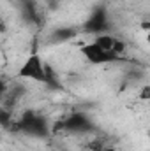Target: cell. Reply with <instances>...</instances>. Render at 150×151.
<instances>
[{
    "label": "cell",
    "instance_id": "6da1fadb",
    "mask_svg": "<svg viewBox=\"0 0 150 151\" xmlns=\"http://www.w3.org/2000/svg\"><path fill=\"white\" fill-rule=\"evenodd\" d=\"M18 76L23 79H28V81H36V83H50L51 81L50 69L46 67V63L42 62V58L37 53L28 55L25 58V62L18 69Z\"/></svg>",
    "mask_w": 150,
    "mask_h": 151
},
{
    "label": "cell",
    "instance_id": "7a4b0ae2",
    "mask_svg": "<svg viewBox=\"0 0 150 151\" xmlns=\"http://www.w3.org/2000/svg\"><path fill=\"white\" fill-rule=\"evenodd\" d=\"M79 53L83 55V58L92 63V65H103V63H108V62H115L118 60V55L115 53H110V51H104L103 47H99L94 40L81 46L79 47Z\"/></svg>",
    "mask_w": 150,
    "mask_h": 151
},
{
    "label": "cell",
    "instance_id": "3957f363",
    "mask_svg": "<svg viewBox=\"0 0 150 151\" xmlns=\"http://www.w3.org/2000/svg\"><path fill=\"white\" fill-rule=\"evenodd\" d=\"M94 42H95L99 47H103L104 51L115 53V55H118V56H120V55L124 53V49H125V44H124V42H122L118 37L110 35V34H101V35H95Z\"/></svg>",
    "mask_w": 150,
    "mask_h": 151
},
{
    "label": "cell",
    "instance_id": "277c9868",
    "mask_svg": "<svg viewBox=\"0 0 150 151\" xmlns=\"http://www.w3.org/2000/svg\"><path fill=\"white\" fill-rule=\"evenodd\" d=\"M83 28H85L87 32L94 34V35L106 34V30H108V18H106V14H104L103 11H97L95 14H92V16L87 19V23L83 25Z\"/></svg>",
    "mask_w": 150,
    "mask_h": 151
},
{
    "label": "cell",
    "instance_id": "5b68a950",
    "mask_svg": "<svg viewBox=\"0 0 150 151\" xmlns=\"http://www.w3.org/2000/svg\"><path fill=\"white\" fill-rule=\"evenodd\" d=\"M92 127L90 119L85 116V114H71L67 119H66V128L67 130H73V132H83V130H88Z\"/></svg>",
    "mask_w": 150,
    "mask_h": 151
},
{
    "label": "cell",
    "instance_id": "8992f818",
    "mask_svg": "<svg viewBox=\"0 0 150 151\" xmlns=\"http://www.w3.org/2000/svg\"><path fill=\"white\" fill-rule=\"evenodd\" d=\"M21 127H23V130H25V132H28V134H36V135H41V134H44V132H46V123H44V119H42V118H39V116L23 118Z\"/></svg>",
    "mask_w": 150,
    "mask_h": 151
},
{
    "label": "cell",
    "instance_id": "52a82bcc",
    "mask_svg": "<svg viewBox=\"0 0 150 151\" xmlns=\"http://www.w3.org/2000/svg\"><path fill=\"white\" fill-rule=\"evenodd\" d=\"M74 35V30L73 28H60V30H57L55 32V40H67V39H71Z\"/></svg>",
    "mask_w": 150,
    "mask_h": 151
},
{
    "label": "cell",
    "instance_id": "ba28073f",
    "mask_svg": "<svg viewBox=\"0 0 150 151\" xmlns=\"http://www.w3.org/2000/svg\"><path fill=\"white\" fill-rule=\"evenodd\" d=\"M140 99H141V100H150V84L143 86V88L140 90Z\"/></svg>",
    "mask_w": 150,
    "mask_h": 151
},
{
    "label": "cell",
    "instance_id": "9c48e42d",
    "mask_svg": "<svg viewBox=\"0 0 150 151\" xmlns=\"http://www.w3.org/2000/svg\"><path fill=\"white\" fill-rule=\"evenodd\" d=\"M101 151H117L113 146H104V148H101Z\"/></svg>",
    "mask_w": 150,
    "mask_h": 151
},
{
    "label": "cell",
    "instance_id": "30bf717a",
    "mask_svg": "<svg viewBox=\"0 0 150 151\" xmlns=\"http://www.w3.org/2000/svg\"><path fill=\"white\" fill-rule=\"evenodd\" d=\"M145 40H147V44H150V30L145 34Z\"/></svg>",
    "mask_w": 150,
    "mask_h": 151
},
{
    "label": "cell",
    "instance_id": "8fae6325",
    "mask_svg": "<svg viewBox=\"0 0 150 151\" xmlns=\"http://www.w3.org/2000/svg\"><path fill=\"white\" fill-rule=\"evenodd\" d=\"M149 137H150V132H149Z\"/></svg>",
    "mask_w": 150,
    "mask_h": 151
}]
</instances>
